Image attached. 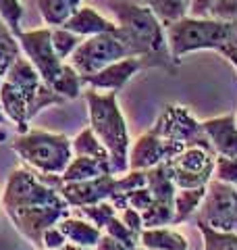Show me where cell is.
<instances>
[{"label":"cell","mask_w":237,"mask_h":250,"mask_svg":"<svg viewBox=\"0 0 237 250\" xmlns=\"http://www.w3.org/2000/svg\"><path fill=\"white\" fill-rule=\"evenodd\" d=\"M0 19L6 23V27L17 38L21 34V19H23V6L19 0H0Z\"/></svg>","instance_id":"cell-27"},{"label":"cell","mask_w":237,"mask_h":250,"mask_svg":"<svg viewBox=\"0 0 237 250\" xmlns=\"http://www.w3.org/2000/svg\"><path fill=\"white\" fill-rule=\"evenodd\" d=\"M50 27H42V29H34V31H21L17 36V42L21 46V50L25 52L27 61L34 65V69L40 73L42 82L52 88V83L59 80L65 62H62L52 50V42H50Z\"/></svg>","instance_id":"cell-10"},{"label":"cell","mask_w":237,"mask_h":250,"mask_svg":"<svg viewBox=\"0 0 237 250\" xmlns=\"http://www.w3.org/2000/svg\"><path fill=\"white\" fill-rule=\"evenodd\" d=\"M94 250H129L127 246H123L121 242H117L115 238L106 236V233H102L100 240L96 242V246H94Z\"/></svg>","instance_id":"cell-35"},{"label":"cell","mask_w":237,"mask_h":250,"mask_svg":"<svg viewBox=\"0 0 237 250\" xmlns=\"http://www.w3.org/2000/svg\"><path fill=\"white\" fill-rule=\"evenodd\" d=\"M217 154L206 146H187L183 152L167 161L169 175L177 190H196L206 188L212 179Z\"/></svg>","instance_id":"cell-7"},{"label":"cell","mask_w":237,"mask_h":250,"mask_svg":"<svg viewBox=\"0 0 237 250\" xmlns=\"http://www.w3.org/2000/svg\"><path fill=\"white\" fill-rule=\"evenodd\" d=\"M212 179L229 186H237V156H217Z\"/></svg>","instance_id":"cell-29"},{"label":"cell","mask_w":237,"mask_h":250,"mask_svg":"<svg viewBox=\"0 0 237 250\" xmlns=\"http://www.w3.org/2000/svg\"><path fill=\"white\" fill-rule=\"evenodd\" d=\"M150 134L164 140L169 144H181V146H206L212 148L206 134L202 129V121H196L194 115L181 104H167L162 113L158 115L154 127Z\"/></svg>","instance_id":"cell-8"},{"label":"cell","mask_w":237,"mask_h":250,"mask_svg":"<svg viewBox=\"0 0 237 250\" xmlns=\"http://www.w3.org/2000/svg\"><path fill=\"white\" fill-rule=\"evenodd\" d=\"M50 42H52L54 54H57L62 62H65L71 54L75 52L77 46L81 44V38L75 36V34H71V31H67V29H62V27H54L52 34H50Z\"/></svg>","instance_id":"cell-25"},{"label":"cell","mask_w":237,"mask_h":250,"mask_svg":"<svg viewBox=\"0 0 237 250\" xmlns=\"http://www.w3.org/2000/svg\"><path fill=\"white\" fill-rule=\"evenodd\" d=\"M202 129L217 156H237V119L223 115L202 121Z\"/></svg>","instance_id":"cell-14"},{"label":"cell","mask_w":237,"mask_h":250,"mask_svg":"<svg viewBox=\"0 0 237 250\" xmlns=\"http://www.w3.org/2000/svg\"><path fill=\"white\" fill-rule=\"evenodd\" d=\"M125 2H133V4H141V6H144L146 0H125Z\"/></svg>","instance_id":"cell-41"},{"label":"cell","mask_w":237,"mask_h":250,"mask_svg":"<svg viewBox=\"0 0 237 250\" xmlns=\"http://www.w3.org/2000/svg\"><path fill=\"white\" fill-rule=\"evenodd\" d=\"M167 46L173 61H179L196 50H220L229 42V23L217 19H196L185 15L183 19L164 27Z\"/></svg>","instance_id":"cell-5"},{"label":"cell","mask_w":237,"mask_h":250,"mask_svg":"<svg viewBox=\"0 0 237 250\" xmlns=\"http://www.w3.org/2000/svg\"><path fill=\"white\" fill-rule=\"evenodd\" d=\"M4 123H9V119H6V115L2 111V106H0V125H4Z\"/></svg>","instance_id":"cell-40"},{"label":"cell","mask_w":237,"mask_h":250,"mask_svg":"<svg viewBox=\"0 0 237 250\" xmlns=\"http://www.w3.org/2000/svg\"><path fill=\"white\" fill-rule=\"evenodd\" d=\"M2 208L21 236L42 250L44 231L69 217L71 207L34 171L19 167L9 175L4 186Z\"/></svg>","instance_id":"cell-1"},{"label":"cell","mask_w":237,"mask_h":250,"mask_svg":"<svg viewBox=\"0 0 237 250\" xmlns=\"http://www.w3.org/2000/svg\"><path fill=\"white\" fill-rule=\"evenodd\" d=\"M62 29H67L79 38L81 36L92 38V36H100V34H113L117 25L113 21L104 19L96 9H92V6H79L73 17L65 21Z\"/></svg>","instance_id":"cell-15"},{"label":"cell","mask_w":237,"mask_h":250,"mask_svg":"<svg viewBox=\"0 0 237 250\" xmlns=\"http://www.w3.org/2000/svg\"><path fill=\"white\" fill-rule=\"evenodd\" d=\"M198 221L210 229L237 233V186L210 179L206 196L198 208Z\"/></svg>","instance_id":"cell-9"},{"label":"cell","mask_w":237,"mask_h":250,"mask_svg":"<svg viewBox=\"0 0 237 250\" xmlns=\"http://www.w3.org/2000/svg\"><path fill=\"white\" fill-rule=\"evenodd\" d=\"M102 175H113V169L106 163L88 159V156H73L65 169V173L59 175L60 182L75 184V182H88V179H96Z\"/></svg>","instance_id":"cell-18"},{"label":"cell","mask_w":237,"mask_h":250,"mask_svg":"<svg viewBox=\"0 0 237 250\" xmlns=\"http://www.w3.org/2000/svg\"><path fill=\"white\" fill-rule=\"evenodd\" d=\"M196 225L202 233L204 250H237V233L210 229L208 225H204L202 221H198Z\"/></svg>","instance_id":"cell-23"},{"label":"cell","mask_w":237,"mask_h":250,"mask_svg":"<svg viewBox=\"0 0 237 250\" xmlns=\"http://www.w3.org/2000/svg\"><path fill=\"white\" fill-rule=\"evenodd\" d=\"M0 85H2V77H0Z\"/></svg>","instance_id":"cell-42"},{"label":"cell","mask_w":237,"mask_h":250,"mask_svg":"<svg viewBox=\"0 0 237 250\" xmlns=\"http://www.w3.org/2000/svg\"><path fill=\"white\" fill-rule=\"evenodd\" d=\"M152 205H154V198H152V192L148 190V186L141 188V190L131 192L129 196H127V207L129 208H136L138 213H144V210L150 208Z\"/></svg>","instance_id":"cell-31"},{"label":"cell","mask_w":237,"mask_h":250,"mask_svg":"<svg viewBox=\"0 0 237 250\" xmlns=\"http://www.w3.org/2000/svg\"><path fill=\"white\" fill-rule=\"evenodd\" d=\"M71 146H73V154L75 156H88V159H94V161H100V163H106V165H110L108 150L100 144V140L94 136V131L90 127H85V129L79 131V136L73 140V142H71ZM110 169H113V167H110Z\"/></svg>","instance_id":"cell-21"},{"label":"cell","mask_w":237,"mask_h":250,"mask_svg":"<svg viewBox=\"0 0 237 250\" xmlns=\"http://www.w3.org/2000/svg\"><path fill=\"white\" fill-rule=\"evenodd\" d=\"M11 148L40 175H62L73 159V146L67 136L42 129L19 134Z\"/></svg>","instance_id":"cell-4"},{"label":"cell","mask_w":237,"mask_h":250,"mask_svg":"<svg viewBox=\"0 0 237 250\" xmlns=\"http://www.w3.org/2000/svg\"><path fill=\"white\" fill-rule=\"evenodd\" d=\"M115 31L113 34H100V36H92L81 40L75 52L67 59L69 65L81 77H90L100 73L102 69H106L117 61L133 59L129 50L125 48V44L117 38Z\"/></svg>","instance_id":"cell-6"},{"label":"cell","mask_w":237,"mask_h":250,"mask_svg":"<svg viewBox=\"0 0 237 250\" xmlns=\"http://www.w3.org/2000/svg\"><path fill=\"white\" fill-rule=\"evenodd\" d=\"M218 54H223V57H225L229 62H231V65L235 67V71H237V54H235V52H231V50H220Z\"/></svg>","instance_id":"cell-37"},{"label":"cell","mask_w":237,"mask_h":250,"mask_svg":"<svg viewBox=\"0 0 237 250\" xmlns=\"http://www.w3.org/2000/svg\"><path fill=\"white\" fill-rule=\"evenodd\" d=\"M9 36H13V31L6 27V23L0 19V40H4V38H9Z\"/></svg>","instance_id":"cell-38"},{"label":"cell","mask_w":237,"mask_h":250,"mask_svg":"<svg viewBox=\"0 0 237 250\" xmlns=\"http://www.w3.org/2000/svg\"><path fill=\"white\" fill-rule=\"evenodd\" d=\"M46 186L54 188L62 200L69 207L81 208V207H90V205H98L104 202L113 196V188H115V179L117 175H102L96 179H88V182H75V184H65L60 182L59 175H38Z\"/></svg>","instance_id":"cell-11"},{"label":"cell","mask_w":237,"mask_h":250,"mask_svg":"<svg viewBox=\"0 0 237 250\" xmlns=\"http://www.w3.org/2000/svg\"><path fill=\"white\" fill-rule=\"evenodd\" d=\"M210 19L237 23V0H217L208 13Z\"/></svg>","instance_id":"cell-30"},{"label":"cell","mask_w":237,"mask_h":250,"mask_svg":"<svg viewBox=\"0 0 237 250\" xmlns=\"http://www.w3.org/2000/svg\"><path fill=\"white\" fill-rule=\"evenodd\" d=\"M59 250H88V248H79V246H73V244H65V246L59 248Z\"/></svg>","instance_id":"cell-39"},{"label":"cell","mask_w":237,"mask_h":250,"mask_svg":"<svg viewBox=\"0 0 237 250\" xmlns=\"http://www.w3.org/2000/svg\"><path fill=\"white\" fill-rule=\"evenodd\" d=\"M79 4L81 0H38L40 15L46 21V25H50V29L65 25V21L77 13Z\"/></svg>","instance_id":"cell-20"},{"label":"cell","mask_w":237,"mask_h":250,"mask_svg":"<svg viewBox=\"0 0 237 250\" xmlns=\"http://www.w3.org/2000/svg\"><path fill=\"white\" fill-rule=\"evenodd\" d=\"M139 248L141 250H187V240L177 229L152 228V229H141Z\"/></svg>","instance_id":"cell-19"},{"label":"cell","mask_w":237,"mask_h":250,"mask_svg":"<svg viewBox=\"0 0 237 250\" xmlns=\"http://www.w3.org/2000/svg\"><path fill=\"white\" fill-rule=\"evenodd\" d=\"M110 9L118 21L115 34L133 59H139L144 67H162L169 73L177 71V62L169 52L162 23L148 6L110 0Z\"/></svg>","instance_id":"cell-2"},{"label":"cell","mask_w":237,"mask_h":250,"mask_svg":"<svg viewBox=\"0 0 237 250\" xmlns=\"http://www.w3.org/2000/svg\"><path fill=\"white\" fill-rule=\"evenodd\" d=\"M79 213H81L83 217H88V219H90V223H92V225H96L100 231H104L106 221H108L110 217H115V215H117V208L110 205L108 200H104V202H98V205L81 207V208H79Z\"/></svg>","instance_id":"cell-28"},{"label":"cell","mask_w":237,"mask_h":250,"mask_svg":"<svg viewBox=\"0 0 237 250\" xmlns=\"http://www.w3.org/2000/svg\"><path fill=\"white\" fill-rule=\"evenodd\" d=\"M102 233H106V236L115 238L117 242H121V244L127 246L129 250H133V248L139 246V236H136L133 231H129L127 228H125V223L121 221V219H118V213H117L115 217L108 219L106 225H104V231H102Z\"/></svg>","instance_id":"cell-26"},{"label":"cell","mask_w":237,"mask_h":250,"mask_svg":"<svg viewBox=\"0 0 237 250\" xmlns=\"http://www.w3.org/2000/svg\"><path fill=\"white\" fill-rule=\"evenodd\" d=\"M139 69H144V62L139 59H123L117 61L113 65H108L106 69H102L100 73L81 77L83 85H90L92 90H108V92H118L127 83Z\"/></svg>","instance_id":"cell-13"},{"label":"cell","mask_w":237,"mask_h":250,"mask_svg":"<svg viewBox=\"0 0 237 250\" xmlns=\"http://www.w3.org/2000/svg\"><path fill=\"white\" fill-rule=\"evenodd\" d=\"M65 244H69V242L60 233V229L57 228V225H54V228H48L44 231V236H42V250H59Z\"/></svg>","instance_id":"cell-32"},{"label":"cell","mask_w":237,"mask_h":250,"mask_svg":"<svg viewBox=\"0 0 237 250\" xmlns=\"http://www.w3.org/2000/svg\"><path fill=\"white\" fill-rule=\"evenodd\" d=\"M217 0H187V11L192 13L189 17L196 19H208V13Z\"/></svg>","instance_id":"cell-34"},{"label":"cell","mask_w":237,"mask_h":250,"mask_svg":"<svg viewBox=\"0 0 237 250\" xmlns=\"http://www.w3.org/2000/svg\"><path fill=\"white\" fill-rule=\"evenodd\" d=\"M83 83H81V75H79L73 67L65 62V69H62V73L57 82L52 83V92H57L60 98H77L79 94L83 90Z\"/></svg>","instance_id":"cell-24"},{"label":"cell","mask_w":237,"mask_h":250,"mask_svg":"<svg viewBox=\"0 0 237 250\" xmlns=\"http://www.w3.org/2000/svg\"><path fill=\"white\" fill-rule=\"evenodd\" d=\"M183 150L185 146L169 144L148 131V134L139 136L129 148V171H148L156 165L171 161L173 156H177Z\"/></svg>","instance_id":"cell-12"},{"label":"cell","mask_w":237,"mask_h":250,"mask_svg":"<svg viewBox=\"0 0 237 250\" xmlns=\"http://www.w3.org/2000/svg\"><path fill=\"white\" fill-rule=\"evenodd\" d=\"M204 196H206V188H196V190H177L175 192V217H173V225H179L187 221L198 208H200Z\"/></svg>","instance_id":"cell-22"},{"label":"cell","mask_w":237,"mask_h":250,"mask_svg":"<svg viewBox=\"0 0 237 250\" xmlns=\"http://www.w3.org/2000/svg\"><path fill=\"white\" fill-rule=\"evenodd\" d=\"M0 106H2L6 119H11L15 125H17L19 134H27L29 131L27 100L13 83H9L6 80H2V85H0Z\"/></svg>","instance_id":"cell-16"},{"label":"cell","mask_w":237,"mask_h":250,"mask_svg":"<svg viewBox=\"0 0 237 250\" xmlns=\"http://www.w3.org/2000/svg\"><path fill=\"white\" fill-rule=\"evenodd\" d=\"M220 50H231V52L237 54V23H229V42Z\"/></svg>","instance_id":"cell-36"},{"label":"cell","mask_w":237,"mask_h":250,"mask_svg":"<svg viewBox=\"0 0 237 250\" xmlns=\"http://www.w3.org/2000/svg\"><path fill=\"white\" fill-rule=\"evenodd\" d=\"M133 250H141V248H139V246H138V248H133Z\"/></svg>","instance_id":"cell-43"},{"label":"cell","mask_w":237,"mask_h":250,"mask_svg":"<svg viewBox=\"0 0 237 250\" xmlns=\"http://www.w3.org/2000/svg\"><path fill=\"white\" fill-rule=\"evenodd\" d=\"M118 219H121V221L125 223V228H127L129 231H133L136 233V236H139L141 233V215L138 213L136 208H125V210H121V213H118Z\"/></svg>","instance_id":"cell-33"},{"label":"cell","mask_w":237,"mask_h":250,"mask_svg":"<svg viewBox=\"0 0 237 250\" xmlns=\"http://www.w3.org/2000/svg\"><path fill=\"white\" fill-rule=\"evenodd\" d=\"M57 228L60 229V233L67 238L69 244L79 246V248H88L94 250L96 242L100 240L102 231L92 225L90 221H83V219H75V217H65L62 221L57 223Z\"/></svg>","instance_id":"cell-17"},{"label":"cell","mask_w":237,"mask_h":250,"mask_svg":"<svg viewBox=\"0 0 237 250\" xmlns=\"http://www.w3.org/2000/svg\"><path fill=\"white\" fill-rule=\"evenodd\" d=\"M118 92L98 94L96 90L83 92L90 111V129L100 140V144L108 150L110 167L115 175H123L129 171V131L121 108L117 104Z\"/></svg>","instance_id":"cell-3"}]
</instances>
